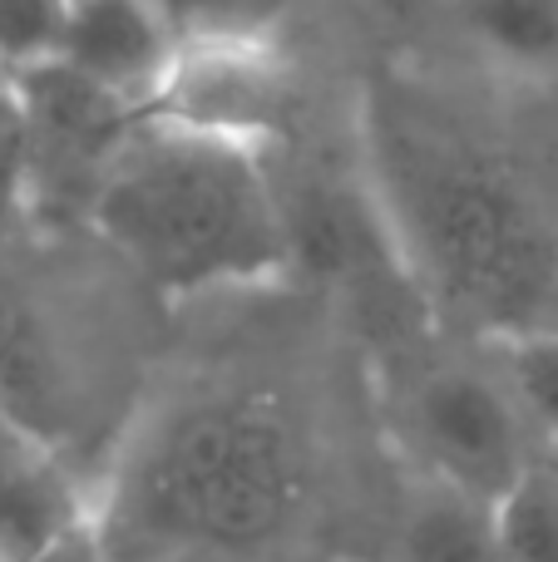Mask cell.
<instances>
[{"label": "cell", "instance_id": "6da1fadb", "mask_svg": "<svg viewBox=\"0 0 558 562\" xmlns=\"http://www.w3.org/2000/svg\"><path fill=\"white\" fill-rule=\"evenodd\" d=\"M371 158L395 252L445 326L500 346L558 330V233L490 148L386 94Z\"/></svg>", "mask_w": 558, "mask_h": 562}, {"label": "cell", "instance_id": "7a4b0ae2", "mask_svg": "<svg viewBox=\"0 0 558 562\" xmlns=\"http://www.w3.org/2000/svg\"><path fill=\"white\" fill-rule=\"evenodd\" d=\"M306 504L312 454L282 400L213 390L144 429L94 528L109 562H263Z\"/></svg>", "mask_w": 558, "mask_h": 562}, {"label": "cell", "instance_id": "3957f363", "mask_svg": "<svg viewBox=\"0 0 558 562\" xmlns=\"http://www.w3.org/2000/svg\"><path fill=\"white\" fill-rule=\"evenodd\" d=\"M89 227L164 296L253 286L292 262V223L263 144L144 109L109 158Z\"/></svg>", "mask_w": 558, "mask_h": 562}, {"label": "cell", "instance_id": "277c9868", "mask_svg": "<svg viewBox=\"0 0 558 562\" xmlns=\"http://www.w3.org/2000/svg\"><path fill=\"white\" fill-rule=\"evenodd\" d=\"M99 316L69 301V272L0 243V409L30 445L65 459L104 419L109 346Z\"/></svg>", "mask_w": 558, "mask_h": 562}, {"label": "cell", "instance_id": "5b68a950", "mask_svg": "<svg viewBox=\"0 0 558 562\" xmlns=\"http://www.w3.org/2000/svg\"><path fill=\"white\" fill-rule=\"evenodd\" d=\"M401 439L421 474L480 498H500L539 454L510 380L470 360H421L401 385Z\"/></svg>", "mask_w": 558, "mask_h": 562}, {"label": "cell", "instance_id": "8992f818", "mask_svg": "<svg viewBox=\"0 0 558 562\" xmlns=\"http://www.w3.org/2000/svg\"><path fill=\"white\" fill-rule=\"evenodd\" d=\"M5 75L30 128V217L49 227L85 223L119 138L144 109L69 69L59 55Z\"/></svg>", "mask_w": 558, "mask_h": 562}, {"label": "cell", "instance_id": "52a82bcc", "mask_svg": "<svg viewBox=\"0 0 558 562\" xmlns=\"http://www.w3.org/2000/svg\"><path fill=\"white\" fill-rule=\"evenodd\" d=\"M148 109L267 148L297 109V79L287 55L257 30H198L178 40Z\"/></svg>", "mask_w": 558, "mask_h": 562}, {"label": "cell", "instance_id": "ba28073f", "mask_svg": "<svg viewBox=\"0 0 558 562\" xmlns=\"http://www.w3.org/2000/svg\"><path fill=\"white\" fill-rule=\"evenodd\" d=\"M178 25L164 0H69L55 55L94 85L148 109L178 49Z\"/></svg>", "mask_w": 558, "mask_h": 562}, {"label": "cell", "instance_id": "9c48e42d", "mask_svg": "<svg viewBox=\"0 0 558 562\" xmlns=\"http://www.w3.org/2000/svg\"><path fill=\"white\" fill-rule=\"evenodd\" d=\"M391 562H504L494 504L421 474L395 524Z\"/></svg>", "mask_w": 558, "mask_h": 562}, {"label": "cell", "instance_id": "30bf717a", "mask_svg": "<svg viewBox=\"0 0 558 562\" xmlns=\"http://www.w3.org/2000/svg\"><path fill=\"white\" fill-rule=\"evenodd\" d=\"M79 524H89V504L65 459L35 449L0 474V562L35 558Z\"/></svg>", "mask_w": 558, "mask_h": 562}, {"label": "cell", "instance_id": "8fae6325", "mask_svg": "<svg viewBox=\"0 0 558 562\" xmlns=\"http://www.w3.org/2000/svg\"><path fill=\"white\" fill-rule=\"evenodd\" d=\"M460 25L484 55L514 69L558 65V0H460Z\"/></svg>", "mask_w": 558, "mask_h": 562}, {"label": "cell", "instance_id": "7c38bea8", "mask_svg": "<svg viewBox=\"0 0 558 562\" xmlns=\"http://www.w3.org/2000/svg\"><path fill=\"white\" fill-rule=\"evenodd\" d=\"M504 562H558V464L534 459L500 498H494Z\"/></svg>", "mask_w": 558, "mask_h": 562}, {"label": "cell", "instance_id": "4fadbf2b", "mask_svg": "<svg viewBox=\"0 0 558 562\" xmlns=\"http://www.w3.org/2000/svg\"><path fill=\"white\" fill-rule=\"evenodd\" d=\"M504 370L529 419V435H539L549 445V459H558V330L504 340Z\"/></svg>", "mask_w": 558, "mask_h": 562}, {"label": "cell", "instance_id": "5bb4252c", "mask_svg": "<svg viewBox=\"0 0 558 562\" xmlns=\"http://www.w3.org/2000/svg\"><path fill=\"white\" fill-rule=\"evenodd\" d=\"M30 223V128L10 75H0V243Z\"/></svg>", "mask_w": 558, "mask_h": 562}, {"label": "cell", "instance_id": "9a60e30c", "mask_svg": "<svg viewBox=\"0 0 558 562\" xmlns=\"http://www.w3.org/2000/svg\"><path fill=\"white\" fill-rule=\"evenodd\" d=\"M69 0H0V65L20 69L49 59L65 35Z\"/></svg>", "mask_w": 558, "mask_h": 562}, {"label": "cell", "instance_id": "2e32d148", "mask_svg": "<svg viewBox=\"0 0 558 562\" xmlns=\"http://www.w3.org/2000/svg\"><path fill=\"white\" fill-rule=\"evenodd\" d=\"M174 15L178 35H198V30H253L243 20V0H164Z\"/></svg>", "mask_w": 558, "mask_h": 562}, {"label": "cell", "instance_id": "e0dca14e", "mask_svg": "<svg viewBox=\"0 0 558 562\" xmlns=\"http://www.w3.org/2000/svg\"><path fill=\"white\" fill-rule=\"evenodd\" d=\"M25 562H109V558H104V543H99L94 518H89V524L69 528L65 538H55V543L40 548V553L25 558Z\"/></svg>", "mask_w": 558, "mask_h": 562}, {"label": "cell", "instance_id": "ac0fdd59", "mask_svg": "<svg viewBox=\"0 0 558 562\" xmlns=\"http://www.w3.org/2000/svg\"><path fill=\"white\" fill-rule=\"evenodd\" d=\"M35 449H40V445H30V439L20 435L15 419H10L5 409H0V474H5L10 464H20L25 454H35Z\"/></svg>", "mask_w": 558, "mask_h": 562}, {"label": "cell", "instance_id": "d6986e66", "mask_svg": "<svg viewBox=\"0 0 558 562\" xmlns=\"http://www.w3.org/2000/svg\"><path fill=\"white\" fill-rule=\"evenodd\" d=\"M0 75H5V65H0Z\"/></svg>", "mask_w": 558, "mask_h": 562}, {"label": "cell", "instance_id": "ffe728a7", "mask_svg": "<svg viewBox=\"0 0 558 562\" xmlns=\"http://www.w3.org/2000/svg\"><path fill=\"white\" fill-rule=\"evenodd\" d=\"M544 459H549V454H544ZM554 464H558V459H554Z\"/></svg>", "mask_w": 558, "mask_h": 562}]
</instances>
